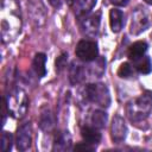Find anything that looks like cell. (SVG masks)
I'll list each match as a JSON object with an SVG mask.
<instances>
[{
	"instance_id": "6da1fadb",
	"label": "cell",
	"mask_w": 152,
	"mask_h": 152,
	"mask_svg": "<svg viewBox=\"0 0 152 152\" xmlns=\"http://www.w3.org/2000/svg\"><path fill=\"white\" fill-rule=\"evenodd\" d=\"M1 38L4 43L14 40L21 31V13L15 0H2L1 5Z\"/></svg>"
},
{
	"instance_id": "7a4b0ae2",
	"label": "cell",
	"mask_w": 152,
	"mask_h": 152,
	"mask_svg": "<svg viewBox=\"0 0 152 152\" xmlns=\"http://www.w3.org/2000/svg\"><path fill=\"white\" fill-rule=\"evenodd\" d=\"M152 112V91L146 90L140 96L132 99L126 104V114L133 122L145 120Z\"/></svg>"
},
{
	"instance_id": "3957f363",
	"label": "cell",
	"mask_w": 152,
	"mask_h": 152,
	"mask_svg": "<svg viewBox=\"0 0 152 152\" xmlns=\"http://www.w3.org/2000/svg\"><path fill=\"white\" fill-rule=\"evenodd\" d=\"M5 100L7 103L8 113L13 118L23 119L26 115L28 108V99L25 90H23L21 88H14L8 93Z\"/></svg>"
},
{
	"instance_id": "277c9868",
	"label": "cell",
	"mask_w": 152,
	"mask_h": 152,
	"mask_svg": "<svg viewBox=\"0 0 152 152\" xmlns=\"http://www.w3.org/2000/svg\"><path fill=\"white\" fill-rule=\"evenodd\" d=\"M83 97L100 107H108L110 104V95L108 88L102 83H90L83 89Z\"/></svg>"
},
{
	"instance_id": "5b68a950",
	"label": "cell",
	"mask_w": 152,
	"mask_h": 152,
	"mask_svg": "<svg viewBox=\"0 0 152 152\" xmlns=\"http://www.w3.org/2000/svg\"><path fill=\"white\" fill-rule=\"evenodd\" d=\"M150 25V18H148V11L144 6H138L132 12V20L129 31L132 34L137 36L144 32Z\"/></svg>"
},
{
	"instance_id": "8992f818",
	"label": "cell",
	"mask_w": 152,
	"mask_h": 152,
	"mask_svg": "<svg viewBox=\"0 0 152 152\" xmlns=\"http://www.w3.org/2000/svg\"><path fill=\"white\" fill-rule=\"evenodd\" d=\"M75 53L80 61L90 63L97 58V53H99L97 44L93 40H86V39L80 40L76 45Z\"/></svg>"
},
{
	"instance_id": "52a82bcc",
	"label": "cell",
	"mask_w": 152,
	"mask_h": 152,
	"mask_svg": "<svg viewBox=\"0 0 152 152\" xmlns=\"http://www.w3.org/2000/svg\"><path fill=\"white\" fill-rule=\"evenodd\" d=\"M100 23H101V12L87 14L83 18H81V28L86 36L95 37L99 32Z\"/></svg>"
},
{
	"instance_id": "ba28073f",
	"label": "cell",
	"mask_w": 152,
	"mask_h": 152,
	"mask_svg": "<svg viewBox=\"0 0 152 152\" xmlns=\"http://www.w3.org/2000/svg\"><path fill=\"white\" fill-rule=\"evenodd\" d=\"M31 142H32V127L30 122H25L17 129L15 145L19 151H26L27 148H30Z\"/></svg>"
},
{
	"instance_id": "9c48e42d",
	"label": "cell",
	"mask_w": 152,
	"mask_h": 152,
	"mask_svg": "<svg viewBox=\"0 0 152 152\" xmlns=\"http://www.w3.org/2000/svg\"><path fill=\"white\" fill-rule=\"evenodd\" d=\"M127 135V126L120 115H115L110 125V137L114 142H122Z\"/></svg>"
},
{
	"instance_id": "30bf717a",
	"label": "cell",
	"mask_w": 152,
	"mask_h": 152,
	"mask_svg": "<svg viewBox=\"0 0 152 152\" xmlns=\"http://www.w3.org/2000/svg\"><path fill=\"white\" fill-rule=\"evenodd\" d=\"M68 4L74 11L75 15L81 19L84 15L89 14V12L96 4V0H68Z\"/></svg>"
},
{
	"instance_id": "8fae6325",
	"label": "cell",
	"mask_w": 152,
	"mask_h": 152,
	"mask_svg": "<svg viewBox=\"0 0 152 152\" xmlns=\"http://www.w3.org/2000/svg\"><path fill=\"white\" fill-rule=\"evenodd\" d=\"M71 137L68 131L57 132L53 139V151H68L71 148Z\"/></svg>"
},
{
	"instance_id": "7c38bea8",
	"label": "cell",
	"mask_w": 152,
	"mask_h": 152,
	"mask_svg": "<svg viewBox=\"0 0 152 152\" xmlns=\"http://www.w3.org/2000/svg\"><path fill=\"white\" fill-rule=\"evenodd\" d=\"M86 74H87V69L76 62H72L70 68H69V80L71 82V84H78L81 83L84 78H86Z\"/></svg>"
},
{
	"instance_id": "4fadbf2b",
	"label": "cell",
	"mask_w": 152,
	"mask_h": 152,
	"mask_svg": "<svg viewBox=\"0 0 152 152\" xmlns=\"http://www.w3.org/2000/svg\"><path fill=\"white\" fill-rule=\"evenodd\" d=\"M97 129L99 128H96L94 126H83L81 129V135H82L83 140L94 146L96 144H99L101 140V133Z\"/></svg>"
},
{
	"instance_id": "5bb4252c",
	"label": "cell",
	"mask_w": 152,
	"mask_h": 152,
	"mask_svg": "<svg viewBox=\"0 0 152 152\" xmlns=\"http://www.w3.org/2000/svg\"><path fill=\"white\" fill-rule=\"evenodd\" d=\"M55 115L50 109H44L39 118V127L44 132H51L55 128Z\"/></svg>"
},
{
	"instance_id": "9a60e30c",
	"label": "cell",
	"mask_w": 152,
	"mask_h": 152,
	"mask_svg": "<svg viewBox=\"0 0 152 152\" xmlns=\"http://www.w3.org/2000/svg\"><path fill=\"white\" fill-rule=\"evenodd\" d=\"M124 13L120 10L113 8L109 12V25L113 32L118 33L121 31L122 26H124Z\"/></svg>"
},
{
	"instance_id": "2e32d148",
	"label": "cell",
	"mask_w": 152,
	"mask_h": 152,
	"mask_svg": "<svg viewBox=\"0 0 152 152\" xmlns=\"http://www.w3.org/2000/svg\"><path fill=\"white\" fill-rule=\"evenodd\" d=\"M147 51V44L142 40H139V42H135L133 43L129 49H128V57L131 61H137L139 58H141L142 56H145Z\"/></svg>"
},
{
	"instance_id": "e0dca14e",
	"label": "cell",
	"mask_w": 152,
	"mask_h": 152,
	"mask_svg": "<svg viewBox=\"0 0 152 152\" xmlns=\"http://www.w3.org/2000/svg\"><path fill=\"white\" fill-rule=\"evenodd\" d=\"M106 69V61L102 57H97L96 59L93 61V63L89 65V68L87 69L88 72L94 76V77H101L103 71Z\"/></svg>"
},
{
	"instance_id": "ac0fdd59",
	"label": "cell",
	"mask_w": 152,
	"mask_h": 152,
	"mask_svg": "<svg viewBox=\"0 0 152 152\" xmlns=\"http://www.w3.org/2000/svg\"><path fill=\"white\" fill-rule=\"evenodd\" d=\"M45 62H46V56L44 53H42V52L36 53V56L33 58V69L38 77H43L46 74Z\"/></svg>"
},
{
	"instance_id": "d6986e66",
	"label": "cell",
	"mask_w": 152,
	"mask_h": 152,
	"mask_svg": "<svg viewBox=\"0 0 152 152\" xmlns=\"http://www.w3.org/2000/svg\"><path fill=\"white\" fill-rule=\"evenodd\" d=\"M134 68L140 72V74H150L152 71V62L148 56H142L141 58L137 59L133 62Z\"/></svg>"
},
{
	"instance_id": "ffe728a7",
	"label": "cell",
	"mask_w": 152,
	"mask_h": 152,
	"mask_svg": "<svg viewBox=\"0 0 152 152\" xmlns=\"http://www.w3.org/2000/svg\"><path fill=\"white\" fill-rule=\"evenodd\" d=\"M90 121L94 127L103 128L107 124V114L103 110H94L90 116Z\"/></svg>"
},
{
	"instance_id": "44dd1931",
	"label": "cell",
	"mask_w": 152,
	"mask_h": 152,
	"mask_svg": "<svg viewBox=\"0 0 152 152\" xmlns=\"http://www.w3.org/2000/svg\"><path fill=\"white\" fill-rule=\"evenodd\" d=\"M134 68L129 63H122L118 70V75L121 78H129L134 76Z\"/></svg>"
},
{
	"instance_id": "7402d4cb",
	"label": "cell",
	"mask_w": 152,
	"mask_h": 152,
	"mask_svg": "<svg viewBox=\"0 0 152 152\" xmlns=\"http://www.w3.org/2000/svg\"><path fill=\"white\" fill-rule=\"evenodd\" d=\"M12 142H13V137L8 132H2L1 135V150L4 152H8L12 148Z\"/></svg>"
},
{
	"instance_id": "603a6c76",
	"label": "cell",
	"mask_w": 152,
	"mask_h": 152,
	"mask_svg": "<svg viewBox=\"0 0 152 152\" xmlns=\"http://www.w3.org/2000/svg\"><path fill=\"white\" fill-rule=\"evenodd\" d=\"M74 150L75 151H94L95 146L91 144H88V142H80V144L75 145Z\"/></svg>"
},
{
	"instance_id": "cb8c5ba5",
	"label": "cell",
	"mask_w": 152,
	"mask_h": 152,
	"mask_svg": "<svg viewBox=\"0 0 152 152\" xmlns=\"http://www.w3.org/2000/svg\"><path fill=\"white\" fill-rule=\"evenodd\" d=\"M66 57H68L66 53H62V55L57 58V61H56V69H57L58 71H61V70L66 65Z\"/></svg>"
},
{
	"instance_id": "d4e9b609",
	"label": "cell",
	"mask_w": 152,
	"mask_h": 152,
	"mask_svg": "<svg viewBox=\"0 0 152 152\" xmlns=\"http://www.w3.org/2000/svg\"><path fill=\"white\" fill-rule=\"evenodd\" d=\"M49 1V4L52 6V7H55V8H59L61 6H62V0H48Z\"/></svg>"
},
{
	"instance_id": "484cf974",
	"label": "cell",
	"mask_w": 152,
	"mask_h": 152,
	"mask_svg": "<svg viewBox=\"0 0 152 152\" xmlns=\"http://www.w3.org/2000/svg\"><path fill=\"white\" fill-rule=\"evenodd\" d=\"M110 2L115 6H125L128 2V0H110Z\"/></svg>"
},
{
	"instance_id": "4316f807",
	"label": "cell",
	"mask_w": 152,
	"mask_h": 152,
	"mask_svg": "<svg viewBox=\"0 0 152 152\" xmlns=\"http://www.w3.org/2000/svg\"><path fill=\"white\" fill-rule=\"evenodd\" d=\"M145 2H147V4H150V5H152V0H144Z\"/></svg>"
}]
</instances>
